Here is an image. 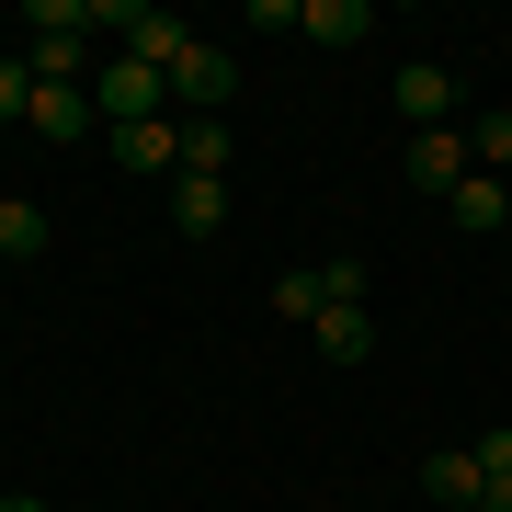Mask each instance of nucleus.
<instances>
[{
    "instance_id": "obj_17",
    "label": "nucleus",
    "mask_w": 512,
    "mask_h": 512,
    "mask_svg": "<svg viewBox=\"0 0 512 512\" xmlns=\"http://www.w3.org/2000/svg\"><path fill=\"white\" fill-rule=\"evenodd\" d=\"M23 103H35V57H0V126H23Z\"/></svg>"
},
{
    "instance_id": "obj_11",
    "label": "nucleus",
    "mask_w": 512,
    "mask_h": 512,
    "mask_svg": "<svg viewBox=\"0 0 512 512\" xmlns=\"http://www.w3.org/2000/svg\"><path fill=\"white\" fill-rule=\"evenodd\" d=\"M46 239H57V228H46V205H35V194H0V251H12V262H35Z\"/></svg>"
},
{
    "instance_id": "obj_22",
    "label": "nucleus",
    "mask_w": 512,
    "mask_h": 512,
    "mask_svg": "<svg viewBox=\"0 0 512 512\" xmlns=\"http://www.w3.org/2000/svg\"><path fill=\"white\" fill-rule=\"evenodd\" d=\"M501 228H512V205H501Z\"/></svg>"
},
{
    "instance_id": "obj_7",
    "label": "nucleus",
    "mask_w": 512,
    "mask_h": 512,
    "mask_svg": "<svg viewBox=\"0 0 512 512\" xmlns=\"http://www.w3.org/2000/svg\"><path fill=\"white\" fill-rule=\"evenodd\" d=\"M114 35H126V57H148V69H171V57L194 46L183 23H171V12H148V0H126V23H114Z\"/></svg>"
},
{
    "instance_id": "obj_18",
    "label": "nucleus",
    "mask_w": 512,
    "mask_h": 512,
    "mask_svg": "<svg viewBox=\"0 0 512 512\" xmlns=\"http://www.w3.org/2000/svg\"><path fill=\"white\" fill-rule=\"evenodd\" d=\"M467 456H478V478H490V490H512V421H501V433H478Z\"/></svg>"
},
{
    "instance_id": "obj_10",
    "label": "nucleus",
    "mask_w": 512,
    "mask_h": 512,
    "mask_svg": "<svg viewBox=\"0 0 512 512\" xmlns=\"http://www.w3.org/2000/svg\"><path fill=\"white\" fill-rule=\"evenodd\" d=\"M501 205H512V183H501V171H467V183L444 194V217H456V228H501Z\"/></svg>"
},
{
    "instance_id": "obj_9",
    "label": "nucleus",
    "mask_w": 512,
    "mask_h": 512,
    "mask_svg": "<svg viewBox=\"0 0 512 512\" xmlns=\"http://www.w3.org/2000/svg\"><path fill=\"white\" fill-rule=\"evenodd\" d=\"M478 490H490V478H478V456H467V444H456V456H433V467H421V501H444V512H467Z\"/></svg>"
},
{
    "instance_id": "obj_12",
    "label": "nucleus",
    "mask_w": 512,
    "mask_h": 512,
    "mask_svg": "<svg viewBox=\"0 0 512 512\" xmlns=\"http://www.w3.org/2000/svg\"><path fill=\"white\" fill-rule=\"evenodd\" d=\"M319 353H330V365H365V353H376V319L365 308H330L319 319Z\"/></svg>"
},
{
    "instance_id": "obj_13",
    "label": "nucleus",
    "mask_w": 512,
    "mask_h": 512,
    "mask_svg": "<svg viewBox=\"0 0 512 512\" xmlns=\"http://www.w3.org/2000/svg\"><path fill=\"white\" fill-rule=\"evenodd\" d=\"M228 126H217V114H194V126H183V171H205V183H228Z\"/></svg>"
},
{
    "instance_id": "obj_16",
    "label": "nucleus",
    "mask_w": 512,
    "mask_h": 512,
    "mask_svg": "<svg viewBox=\"0 0 512 512\" xmlns=\"http://www.w3.org/2000/svg\"><path fill=\"white\" fill-rule=\"evenodd\" d=\"M92 0H23V35H92Z\"/></svg>"
},
{
    "instance_id": "obj_6",
    "label": "nucleus",
    "mask_w": 512,
    "mask_h": 512,
    "mask_svg": "<svg viewBox=\"0 0 512 512\" xmlns=\"http://www.w3.org/2000/svg\"><path fill=\"white\" fill-rule=\"evenodd\" d=\"M399 114H410V126H444V114H456V69L410 57V69H399Z\"/></svg>"
},
{
    "instance_id": "obj_21",
    "label": "nucleus",
    "mask_w": 512,
    "mask_h": 512,
    "mask_svg": "<svg viewBox=\"0 0 512 512\" xmlns=\"http://www.w3.org/2000/svg\"><path fill=\"white\" fill-rule=\"evenodd\" d=\"M69 512H103V501H69Z\"/></svg>"
},
{
    "instance_id": "obj_8",
    "label": "nucleus",
    "mask_w": 512,
    "mask_h": 512,
    "mask_svg": "<svg viewBox=\"0 0 512 512\" xmlns=\"http://www.w3.org/2000/svg\"><path fill=\"white\" fill-rule=\"evenodd\" d=\"M296 35H319V46H365V35H376V0H308V12H296Z\"/></svg>"
},
{
    "instance_id": "obj_1",
    "label": "nucleus",
    "mask_w": 512,
    "mask_h": 512,
    "mask_svg": "<svg viewBox=\"0 0 512 512\" xmlns=\"http://www.w3.org/2000/svg\"><path fill=\"white\" fill-rule=\"evenodd\" d=\"M92 114H103V137H114V126H160V114H171V69H148V57L92 69Z\"/></svg>"
},
{
    "instance_id": "obj_20",
    "label": "nucleus",
    "mask_w": 512,
    "mask_h": 512,
    "mask_svg": "<svg viewBox=\"0 0 512 512\" xmlns=\"http://www.w3.org/2000/svg\"><path fill=\"white\" fill-rule=\"evenodd\" d=\"M467 512H512V490H478V501H467Z\"/></svg>"
},
{
    "instance_id": "obj_2",
    "label": "nucleus",
    "mask_w": 512,
    "mask_h": 512,
    "mask_svg": "<svg viewBox=\"0 0 512 512\" xmlns=\"http://www.w3.org/2000/svg\"><path fill=\"white\" fill-rule=\"evenodd\" d=\"M228 80H239V69H228V46H205V35L171 57V103H183V114H228Z\"/></svg>"
},
{
    "instance_id": "obj_3",
    "label": "nucleus",
    "mask_w": 512,
    "mask_h": 512,
    "mask_svg": "<svg viewBox=\"0 0 512 512\" xmlns=\"http://www.w3.org/2000/svg\"><path fill=\"white\" fill-rule=\"evenodd\" d=\"M456 183H467V126H421V137H410V194L444 205Z\"/></svg>"
},
{
    "instance_id": "obj_4",
    "label": "nucleus",
    "mask_w": 512,
    "mask_h": 512,
    "mask_svg": "<svg viewBox=\"0 0 512 512\" xmlns=\"http://www.w3.org/2000/svg\"><path fill=\"white\" fill-rule=\"evenodd\" d=\"M80 126H103V114H92V80H35L23 137H80Z\"/></svg>"
},
{
    "instance_id": "obj_15",
    "label": "nucleus",
    "mask_w": 512,
    "mask_h": 512,
    "mask_svg": "<svg viewBox=\"0 0 512 512\" xmlns=\"http://www.w3.org/2000/svg\"><path fill=\"white\" fill-rule=\"evenodd\" d=\"M467 171H501V183H512V114H478V126H467Z\"/></svg>"
},
{
    "instance_id": "obj_5",
    "label": "nucleus",
    "mask_w": 512,
    "mask_h": 512,
    "mask_svg": "<svg viewBox=\"0 0 512 512\" xmlns=\"http://www.w3.org/2000/svg\"><path fill=\"white\" fill-rule=\"evenodd\" d=\"M171 228H183V239H217V228H228V183H205V171H171Z\"/></svg>"
},
{
    "instance_id": "obj_14",
    "label": "nucleus",
    "mask_w": 512,
    "mask_h": 512,
    "mask_svg": "<svg viewBox=\"0 0 512 512\" xmlns=\"http://www.w3.org/2000/svg\"><path fill=\"white\" fill-rule=\"evenodd\" d=\"M274 319L319 330V319H330V285H319V274H274Z\"/></svg>"
},
{
    "instance_id": "obj_19",
    "label": "nucleus",
    "mask_w": 512,
    "mask_h": 512,
    "mask_svg": "<svg viewBox=\"0 0 512 512\" xmlns=\"http://www.w3.org/2000/svg\"><path fill=\"white\" fill-rule=\"evenodd\" d=\"M0 512H57V501H35V490H0Z\"/></svg>"
}]
</instances>
